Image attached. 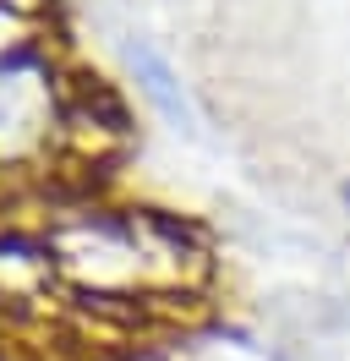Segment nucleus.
Returning <instances> with one entry per match:
<instances>
[{"label": "nucleus", "instance_id": "obj_2", "mask_svg": "<svg viewBox=\"0 0 350 361\" xmlns=\"http://www.w3.org/2000/svg\"><path fill=\"white\" fill-rule=\"evenodd\" d=\"M339 203H345V214H350V180H345V186H339Z\"/></svg>", "mask_w": 350, "mask_h": 361}, {"label": "nucleus", "instance_id": "obj_1", "mask_svg": "<svg viewBox=\"0 0 350 361\" xmlns=\"http://www.w3.org/2000/svg\"><path fill=\"white\" fill-rule=\"evenodd\" d=\"M143 77H148V93L159 99V110L170 115V121H186V99H181V88H175V77L153 55H143Z\"/></svg>", "mask_w": 350, "mask_h": 361}]
</instances>
